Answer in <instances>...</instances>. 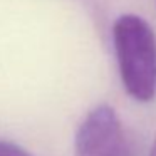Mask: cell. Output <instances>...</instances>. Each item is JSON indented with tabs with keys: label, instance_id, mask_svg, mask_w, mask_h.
<instances>
[{
	"label": "cell",
	"instance_id": "cell-1",
	"mask_svg": "<svg viewBox=\"0 0 156 156\" xmlns=\"http://www.w3.org/2000/svg\"><path fill=\"white\" fill-rule=\"evenodd\" d=\"M112 44L126 92L138 102L156 98V34L148 20L122 14L112 24Z\"/></svg>",
	"mask_w": 156,
	"mask_h": 156
},
{
	"label": "cell",
	"instance_id": "cell-2",
	"mask_svg": "<svg viewBox=\"0 0 156 156\" xmlns=\"http://www.w3.org/2000/svg\"><path fill=\"white\" fill-rule=\"evenodd\" d=\"M76 156H134L133 143L119 116L109 104H99L79 124Z\"/></svg>",
	"mask_w": 156,
	"mask_h": 156
},
{
	"label": "cell",
	"instance_id": "cell-3",
	"mask_svg": "<svg viewBox=\"0 0 156 156\" xmlns=\"http://www.w3.org/2000/svg\"><path fill=\"white\" fill-rule=\"evenodd\" d=\"M0 156H30L22 146L7 139H0Z\"/></svg>",
	"mask_w": 156,
	"mask_h": 156
},
{
	"label": "cell",
	"instance_id": "cell-4",
	"mask_svg": "<svg viewBox=\"0 0 156 156\" xmlns=\"http://www.w3.org/2000/svg\"><path fill=\"white\" fill-rule=\"evenodd\" d=\"M149 156H156V134H154V139H153L151 149H149Z\"/></svg>",
	"mask_w": 156,
	"mask_h": 156
}]
</instances>
